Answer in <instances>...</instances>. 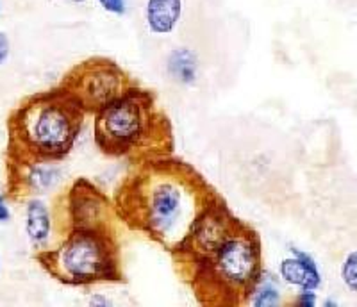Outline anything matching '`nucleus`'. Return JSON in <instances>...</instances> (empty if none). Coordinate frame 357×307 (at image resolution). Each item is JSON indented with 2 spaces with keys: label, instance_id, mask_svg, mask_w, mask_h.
<instances>
[{
  "label": "nucleus",
  "instance_id": "nucleus-1",
  "mask_svg": "<svg viewBox=\"0 0 357 307\" xmlns=\"http://www.w3.org/2000/svg\"><path fill=\"white\" fill-rule=\"evenodd\" d=\"M218 198L193 166L172 154L132 163L114 195V206L120 222L172 254Z\"/></svg>",
  "mask_w": 357,
  "mask_h": 307
},
{
  "label": "nucleus",
  "instance_id": "nucleus-2",
  "mask_svg": "<svg viewBox=\"0 0 357 307\" xmlns=\"http://www.w3.org/2000/svg\"><path fill=\"white\" fill-rule=\"evenodd\" d=\"M84 118L86 111L59 86L24 98L8 118L6 161H61Z\"/></svg>",
  "mask_w": 357,
  "mask_h": 307
},
{
  "label": "nucleus",
  "instance_id": "nucleus-3",
  "mask_svg": "<svg viewBox=\"0 0 357 307\" xmlns=\"http://www.w3.org/2000/svg\"><path fill=\"white\" fill-rule=\"evenodd\" d=\"M93 137L102 154L132 163L172 156L175 147L170 118L139 84L93 114Z\"/></svg>",
  "mask_w": 357,
  "mask_h": 307
},
{
  "label": "nucleus",
  "instance_id": "nucleus-4",
  "mask_svg": "<svg viewBox=\"0 0 357 307\" xmlns=\"http://www.w3.org/2000/svg\"><path fill=\"white\" fill-rule=\"evenodd\" d=\"M264 270L263 243L257 230L241 225L209 257L178 274L204 306H247L252 290Z\"/></svg>",
  "mask_w": 357,
  "mask_h": 307
},
{
  "label": "nucleus",
  "instance_id": "nucleus-5",
  "mask_svg": "<svg viewBox=\"0 0 357 307\" xmlns=\"http://www.w3.org/2000/svg\"><path fill=\"white\" fill-rule=\"evenodd\" d=\"M47 274L65 286L122 283V254L114 230L72 229L56 245L36 252Z\"/></svg>",
  "mask_w": 357,
  "mask_h": 307
},
{
  "label": "nucleus",
  "instance_id": "nucleus-6",
  "mask_svg": "<svg viewBox=\"0 0 357 307\" xmlns=\"http://www.w3.org/2000/svg\"><path fill=\"white\" fill-rule=\"evenodd\" d=\"M136 84L138 82L113 59L93 56L72 66L57 86L65 89L86 114H95Z\"/></svg>",
  "mask_w": 357,
  "mask_h": 307
},
{
  "label": "nucleus",
  "instance_id": "nucleus-7",
  "mask_svg": "<svg viewBox=\"0 0 357 307\" xmlns=\"http://www.w3.org/2000/svg\"><path fill=\"white\" fill-rule=\"evenodd\" d=\"M52 211L59 239L72 229L114 230V223L120 222L114 200L84 177L73 181L68 190L54 200Z\"/></svg>",
  "mask_w": 357,
  "mask_h": 307
},
{
  "label": "nucleus",
  "instance_id": "nucleus-8",
  "mask_svg": "<svg viewBox=\"0 0 357 307\" xmlns=\"http://www.w3.org/2000/svg\"><path fill=\"white\" fill-rule=\"evenodd\" d=\"M240 225L241 220L220 197L200 214L186 239L170 254L177 264V270L181 271L209 257Z\"/></svg>",
  "mask_w": 357,
  "mask_h": 307
},
{
  "label": "nucleus",
  "instance_id": "nucleus-9",
  "mask_svg": "<svg viewBox=\"0 0 357 307\" xmlns=\"http://www.w3.org/2000/svg\"><path fill=\"white\" fill-rule=\"evenodd\" d=\"M6 195L15 202L33 197H43L56 190L63 181V168L59 161H6Z\"/></svg>",
  "mask_w": 357,
  "mask_h": 307
},
{
  "label": "nucleus",
  "instance_id": "nucleus-10",
  "mask_svg": "<svg viewBox=\"0 0 357 307\" xmlns=\"http://www.w3.org/2000/svg\"><path fill=\"white\" fill-rule=\"evenodd\" d=\"M279 277L284 284L298 290L317 291L321 286V274L317 261L311 254L296 247L289 248L288 257L280 261Z\"/></svg>",
  "mask_w": 357,
  "mask_h": 307
},
{
  "label": "nucleus",
  "instance_id": "nucleus-11",
  "mask_svg": "<svg viewBox=\"0 0 357 307\" xmlns=\"http://www.w3.org/2000/svg\"><path fill=\"white\" fill-rule=\"evenodd\" d=\"M25 232L36 252L52 247V236L56 234L54 211L41 197L25 200Z\"/></svg>",
  "mask_w": 357,
  "mask_h": 307
},
{
  "label": "nucleus",
  "instance_id": "nucleus-12",
  "mask_svg": "<svg viewBox=\"0 0 357 307\" xmlns=\"http://www.w3.org/2000/svg\"><path fill=\"white\" fill-rule=\"evenodd\" d=\"M184 0H146V27L155 36H167L177 29L183 20Z\"/></svg>",
  "mask_w": 357,
  "mask_h": 307
},
{
  "label": "nucleus",
  "instance_id": "nucleus-13",
  "mask_svg": "<svg viewBox=\"0 0 357 307\" xmlns=\"http://www.w3.org/2000/svg\"><path fill=\"white\" fill-rule=\"evenodd\" d=\"M167 72L174 82L181 86H193L199 79V56L188 47H177L167 57Z\"/></svg>",
  "mask_w": 357,
  "mask_h": 307
},
{
  "label": "nucleus",
  "instance_id": "nucleus-14",
  "mask_svg": "<svg viewBox=\"0 0 357 307\" xmlns=\"http://www.w3.org/2000/svg\"><path fill=\"white\" fill-rule=\"evenodd\" d=\"M280 277L279 274H272L270 270L264 268L261 271L259 279H257L256 286L252 290L250 297L247 300V306L252 307H273L279 306L282 300V287H280Z\"/></svg>",
  "mask_w": 357,
  "mask_h": 307
},
{
  "label": "nucleus",
  "instance_id": "nucleus-15",
  "mask_svg": "<svg viewBox=\"0 0 357 307\" xmlns=\"http://www.w3.org/2000/svg\"><path fill=\"white\" fill-rule=\"evenodd\" d=\"M341 279L350 291L357 293V250L350 252L341 264Z\"/></svg>",
  "mask_w": 357,
  "mask_h": 307
},
{
  "label": "nucleus",
  "instance_id": "nucleus-16",
  "mask_svg": "<svg viewBox=\"0 0 357 307\" xmlns=\"http://www.w3.org/2000/svg\"><path fill=\"white\" fill-rule=\"evenodd\" d=\"M95 2L114 17H123L127 13V0H95Z\"/></svg>",
  "mask_w": 357,
  "mask_h": 307
},
{
  "label": "nucleus",
  "instance_id": "nucleus-17",
  "mask_svg": "<svg viewBox=\"0 0 357 307\" xmlns=\"http://www.w3.org/2000/svg\"><path fill=\"white\" fill-rule=\"evenodd\" d=\"M293 304L298 307H314L317 306V293L312 290H298Z\"/></svg>",
  "mask_w": 357,
  "mask_h": 307
},
{
  "label": "nucleus",
  "instance_id": "nucleus-18",
  "mask_svg": "<svg viewBox=\"0 0 357 307\" xmlns=\"http://www.w3.org/2000/svg\"><path fill=\"white\" fill-rule=\"evenodd\" d=\"M11 52V43H9L8 34L0 31V65H4V61L9 57Z\"/></svg>",
  "mask_w": 357,
  "mask_h": 307
},
{
  "label": "nucleus",
  "instance_id": "nucleus-19",
  "mask_svg": "<svg viewBox=\"0 0 357 307\" xmlns=\"http://www.w3.org/2000/svg\"><path fill=\"white\" fill-rule=\"evenodd\" d=\"M11 220V209L8 204V195H0V223Z\"/></svg>",
  "mask_w": 357,
  "mask_h": 307
},
{
  "label": "nucleus",
  "instance_id": "nucleus-20",
  "mask_svg": "<svg viewBox=\"0 0 357 307\" xmlns=\"http://www.w3.org/2000/svg\"><path fill=\"white\" fill-rule=\"evenodd\" d=\"M89 306L91 307H107L111 306V300L106 299L104 295H93L89 299Z\"/></svg>",
  "mask_w": 357,
  "mask_h": 307
},
{
  "label": "nucleus",
  "instance_id": "nucleus-21",
  "mask_svg": "<svg viewBox=\"0 0 357 307\" xmlns=\"http://www.w3.org/2000/svg\"><path fill=\"white\" fill-rule=\"evenodd\" d=\"M61 2H66V4H86L88 0H61Z\"/></svg>",
  "mask_w": 357,
  "mask_h": 307
}]
</instances>
